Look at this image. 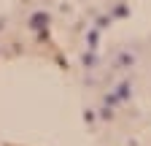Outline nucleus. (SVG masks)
Returning <instances> with one entry per match:
<instances>
[]
</instances>
